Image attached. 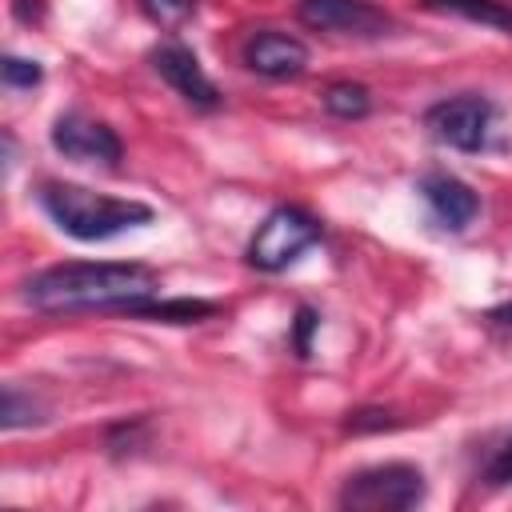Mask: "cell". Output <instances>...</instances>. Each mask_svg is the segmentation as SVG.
I'll return each instance as SVG.
<instances>
[{"mask_svg":"<svg viewBox=\"0 0 512 512\" xmlns=\"http://www.w3.org/2000/svg\"><path fill=\"white\" fill-rule=\"evenodd\" d=\"M296 20L304 28L336 32V36H352V40H384V36H396V28H400L396 16L372 0H300Z\"/></svg>","mask_w":512,"mask_h":512,"instance_id":"8992f818","label":"cell"},{"mask_svg":"<svg viewBox=\"0 0 512 512\" xmlns=\"http://www.w3.org/2000/svg\"><path fill=\"white\" fill-rule=\"evenodd\" d=\"M316 328H320V316L308 304H300L296 308V324H292V348H296V356H308L312 352V332Z\"/></svg>","mask_w":512,"mask_h":512,"instance_id":"ac0fdd59","label":"cell"},{"mask_svg":"<svg viewBox=\"0 0 512 512\" xmlns=\"http://www.w3.org/2000/svg\"><path fill=\"white\" fill-rule=\"evenodd\" d=\"M480 480H484V488H508V484H512V436L488 456Z\"/></svg>","mask_w":512,"mask_h":512,"instance_id":"e0dca14e","label":"cell"},{"mask_svg":"<svg viewBox=\"0 0 512 512\" xmlns=\"http://www.w3.org/2000/svg\"><path fill=\"white\" fill-rule=\"evenodd\" d=\"M424 12L456 16L480 28H492L500 36H512V0H420Z\"/></svg>","mask_w":512,"mask_h":512,"instance_id":"8fae6325","label":"cell"},{"mask_svg":"<svg viewBox=\"0 0 512 512\" xmlns=\"http://www.w3.org/2000/svg\"><path fill=\"white\" fill-rule=\"evenodd\" d=\"M496 104L484 92H456L424 108V128L436 144L456 152H484L496 132Z\"/></svg>","mask_w":512,"mask_h":512,"instance_id":"5b68a950","label":"cell"},{"mask_svg":"<svg viewBox=\"0 0 512 512\" xmlns=\"http://www.w3.org/2000/svg\"><path fill=\"white\" fill-rule=\"evenodd\" d=\"M424 496H428V480L416 464L384 460V464L356 468L340 484L336 504L348 512H404V508L424 504Z\"/></svg>","mask_w":512,"mask_h":512,"instance_id":"3957f363","label":"cell"},{"mask_svg":"<svg viewBox=\"0 0 512 512\" xmlns=\"http://www.w3.org/2000/svg\"><path fill=\"white\" fill-rule=\"evenodd\" d=\"M160 272L136 260H64L20 280V300L48 316L112 312L136 316L140 304L160 296Z\"/></svg>","mask_w":512,"mask_h":512,"instance_id":"6da1fadb","label":"cell"},{"mask_svg":"<svg viewBox=\"0 0 512 512\" xmlns=\"http://www.w3.org/2000/svg\"><path fill=\"white\" fill-rule=\"evenodd\" d=\"M400 420L388 412V408H380V404H372V408H356V412H348V420H344V432H352V436H364V432H388V428H396Z\"/></svg>","mask_w":512,"mask_h":512,"instance_id":"9a60e30c","label":"cell"},{"mask_svg":"<svg viewBox=\"0 0 512 512\" xmlns=\"http://www.w3.org/2000/svg\"><path fill=\"white\" fill-rule=\"evenodd\" d=\"M148 64H152V72H156L188 108H196V112L220 108V88L212 84V76L204 72L200 56H196L188 44H180V40H160V44L148 48Z\"/></svg>","mask_w":512,"mask_h":512,"instance_id":"ba28073f","label":"cell"},{"mask_svg":"<svg viewBox=\"0 0 512 512\" xmlns=\"http://www.w3.org/2000/svg\"><path fill=\"white\" fill-rule=\"evenodd\" d=\"M36 204L64 236H72L80 244H100V240L124 236V232L156 220V208L144 200L104 196V192H92V188L68 184V180H44L36 188Z\"/></svg>","mask_w":512,"mask_h":512,"instance_id":"7a4b0ae2","label":"cell"},{"mask_svg":"<svg viewBox=\"0 0 512 512\" xmlns=\"http://www.w3.org/2000/svg\"><path fill=\"white\" fill-rule=\"evenodd\" d=\"M320 236H324V224H320L308 208H300V204H280V208H272V212L256 224V232H252V240H248V248H244V260H248V268H256V272H284V268L296 264L312 244H320Z\"/></svg>","mask_w":512,"mask_h":512,"instance_id":"277c9868","label":"cell"},{"mask_svg":"<svg viewBox=\"0 0 512 512\" xmlns=\"http://www.w3.org/2000/svg\"><path fill=\"white\" fill-rule=\"evenodd\" d=\"M140 8H144L148 20H156L160 28H180V24L196 12V0H140Z\"/></svg>","mask_w":512,"mask_h":512,"instance_id":"2e32d148","label":"cell"},{"mask_svg":"<svg viewBox=\"0 0 512 512\" xmlns=\"http://www.w3.org/2000/svg\"><path fill=\"white\" fill-rule=\"evenodd\" d=\"M416 192H420V200L428 204V212H432V220L440 224V228H448V232H464L476 216H480V196H476V188L472 184H464L460 176H452V172H424L420 180H416Z\"/></svg>","mask_w":512,"mask_h":512,"instance_id":"30bf717a","label":"cell"},{"mask_svg":"<svg viewBox=\"0 0 512 512\" xmlns=\"http://www.w3.org/2000/svg\"><path fill=\"white\" fill-rule=\"evenodd\" d=\"M48 420V404L32 392V388H20V384H4V396H0V428L4 432H16V428H36Z\"/></svg>","mask_w":512,"mask_h":512,"instance_id":"7c38bea8","label":"cell"},{"mask_svg":"<svg viewBox=\"0 0 512 512\" xmlns=\"http://www.w3.org/2000/svg\"><path fill=\"white\" fill-rule=\"evenodd\" d=\"M48 140L52 148L64 156V160H76V164H104V168H116L124 160V144L116 136V128H108L104 120L88 116L84 108H64L52 128H48Z\"/></svg>","mask_w":512,"mask_h":512,"instance_id":"52a82bcc","label":"cell"},{"mask_svg":"<svg viewBox=\"0 0 512 512\" xmlns=\"http://www.w3.org/2000/svg\"><path fill=\"white\" fill-rule=\"evenodd\" d=\"M0 76H4V84L8 88H36L40 80H44V68H40V60H28V56H4V64H0Z\"/></svg>","mask_w":512,"mask_h":512,"instance_id":"5bb4252c","label":"cell"},{"mask_svg":"<svg viewBox=\"0 0 512 512\" xmlns=\"http://www.w3.org/2000/svg\"><path fill=\"white\" fill-rule=\"evenodd\" d=\"M320 104L336 116V120H364L372 112V92L356 80H332L320 92Z\"/></svg>","mask_w":512,"mask_h":512,"instance_id":"4fadbf2b","label":"cell"},{"mask_svg":"<svg viewBox=\"0 0 512 512\" xmlns=\"http://www.w3.org/2000/svg\"><path fill=\"white\" fill-rule=\"evenodd\" d=\"M240 60L248 72L264 76V80H292L308 68V44L280 28H260L244 40Z\"/></svg>","mask_w":512,"mask_h":512,"instance_id":"9c48e42d","label":"cell"},{"mask_svg":"<svg viewBox=\"0 0 512 512\" xmlns=\"http://www.w3.org/2000/svg\"><path fill=\"white\" fill-rule=\"evenodd\" d=\"M488 320H492V324H512V300H508V304H500V308H492V312H488Z\"/></svg>","mask_w":512,"mask_h":512,"instance_id":"d6986e66","label":"cell"}]
</instances>
